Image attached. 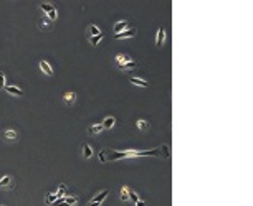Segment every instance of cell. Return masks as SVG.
I'll list each match as a JSON object with an SVG mask.
<instances>
[{
  "instance_id": "2e32d148",
  "label": "cell",
  "mask_w": 253,
  "mask_h": 206,
  "mask_svg": "<svg viewBox=\"0 0 253 206\" xmlns=\"http://www.w3.org/2000/svg\"><path fill=\"white\" fill-rule=\"evenodd\" d=\"M93 147H91L89 144H84L83 145V155H84V158H91L93 157Z\"/></svg>"
},
{
  "instance_id": "ac0fdd59",
  "label": "cell",
  "mask_w": 253,
  "mask_h": 206,
  "mask_svg": "<svg viewBox=\"0 0 253 206\" xmlns=\"http://www.w3.org/2000/svg\"><path fill=\"white\" fill-rule=\"evenodd\" d=\"M61 199H63L65 203H68L70 206H74V204L78 203V194H73V196H63Z\"/></svg>"
},
{
  "instance_id": "52a82bcc",
  "label": "cell",
  "mask_w": 253,
  "mask_h": 206,
  "mask_svg": "<svg viewBox=\"0 0 253 206\" xmlns=\"http://www.w3.org/2000/svg\"><path fill=\"white\" fill-rule=\"evenodd\" d=\"M136 35V30L134 28H128V30L121 31V33H116V40H124V38H133Z\"/></svg>"
},
{
  "instance_id": "4fadbf2b",
  "label": "cell",
  "mask_w": 253,
  "mask_h": 206,
  "mask_svg": "<svg viewBox=\"0 0 253 206\" xmlns=\"http://www.w3.org/2000/svg\"><path fill=\"white\" fill-rule=\"evenodd\" d=\"M114 124H116V119H114L113 116H108L104 121L101 122V125H103V129H113L114 127Z\"/></svg>"
},
{
  "instance_id": "ba28073f",
  "label": "cell",
  "mask_w": 253,
  "mask_h": 206,
  "mask_svg": "<svg viewBox=\"0 0 253 206\" xmlns=\"http://www.w3.org/2000/svg\"><path fill=\"white\" fill-rule=\"evenodd\" d=\"M5 91H7L8 94H12V96H18V97L25 96L23 91H22L20 88H17V86H5Z\"/></svg>"
},
{
  "instance_id": "e0dca14e",
  "label": "cell",
  "mask_w": 253,
  "mask_h": 206,
  "mask_svg": "<svg viewBox=\"0 0 253 206\" xmlns=\"http://www.w3.org/2000/svg\"><path fill=\"white\" fill-rule=\"evenodd\" d=\"M119 196H121V199H123V201H129V188H128V186H121Z\"/></svg>"
},
{
  "instance_id": "83f0119b",
  "label": "cell",
  "mask_w": 253,
  "mask_h": 206,
  "mask_svg": "<svg viewBox=\"0 0 253 206\" xmlns=\"http://www.w3.org/2000/svg\"><path fill=\"white\" fill-rule=\"evenodd\" d=\"M136 206H147V204H146V201H142V199H139V201L136 203Z\"/></svg>"
},
{
  "instance_id": "9c48e42d",
  "label": "cell",
  "mask_w": 253,
  "mask_h": 206,
  "mask_svg": "<svg viewBox=\"0 0 253 206\" xmlns=\"http://www.w3.org/2000/svg\"><path fill=\"white\" fill-rule=\"evenodd\" d=\"M63 101H65L66 106L74 104V101H76V93H73V91H70V93H65V94H63Z\"/></svg>"
},
{
  "instance_id": "5b68a950",
  "label": "cell",
  "mask_w": 253,
  "mask_h": 206,
  "mask_svg": "<svg viewBox=\"0 0 253 206\" xmlns=\"http://www.w3.org/2000/svg\"><path fill=\"white\" fill-rule=\"evenodd\" d=\"M2 137H3V140L13 142V140H18V132L13 130V129H7V130H3V132H2Z\"/></svg>"
},
{
  "instance_id": "7402d4cb",
  "label": "cell",
  "mask_w": 253,
  "mask_h": 206,
  "mask_svg": "<svg viewBox=\"0 0 253 206\" xmlns=\"http://www.w3.org/2000/svg\"><path fill=\"white\" fill-rule=\"evenodd\" d=\"M121 69H124V71H129V69H133V68H137V63L136 61H129V63H126V65L123 66H119Z\"/></svg>"
},
{
  "instance_id": "9a60e30c",
  "label": "cell",
  "mask_w": 253,
  "mask_h": 206,
  "mask_svg": "<svg viewBox=\"0 0 253 206\" xmlns=\"http://www.w3.org/2000/svg\"><path fill=\"white\" fill-rule=\"evenodd\" d=\"M126 28H128V22L126 20H121V22H116V23H114V33H121V31H124Z\"/></svg>"
},
{
  "instance_id": "3957f363",
  "label": "cell",
  "mask_w": 253,
  "mask_h": 206,
  "mask_svg": "<svg viewBox=\"0 0 253 206\" xmlns=\"http://www.w3.org/2000/svg\"><path fill=\"white\" fill-rule=\"evenodd\" d=\"M108 194H109V191H108V190L101 191V193H98L96 196L89 201V206H101V204H103V201H104V199L108 198Z\"/></svg>"
},
{
  "instance_id": "cb8c5ba5",
  "label": "cell",
  "mask_w": 253,
  "mask_h": 206,
  "mask_svg": "<svg viewBox=\"0 0 253 206\" xmlns=\"http://www.w3.org/2000/svg\"><path fill=\"white\" fill-rule=\"evenodd\" d=\"M56 199H58V196H56V193H50L48 194V196H47V199H45V201H47V204H53L55 201H56Z\"/></svg>"
},
{
  "instance_id": "277c9868",
  "label": "cell",
  "mask_w": 253,
  "mask_h": 206,
  "mask_svg": "<svg viewBox=\"0 0 253 206\" xmlns=\"http://www.w3.org/2000/svg\"><path fill=\"white\" fill-rule=\"evenodd\" d=\"M0 186L3 188V190H13V178L10 175H5L0 178Z\"/></svg>"
},
{
  "instance_id": "7c38bea8",
  "label": "cell",
  "mask_w": 253,
  "mask_h": 206,
  "mask_svg": "<svg viewBox=\"0 0 253 206\" xmlns=\"http://www.w3.org/2000/svg\"><path fill=\"white\" fill-rule=\"evenodd\" d=\"M103 130H104V129H103L101 124H93V125H89V127H88V134L89 135H98V134H101Z\"/></svg>"
},
{
  "instance_id": "603a6c76",
  "label": "cell",
  "mask_w": 253,
  "mask_h": 206,
  "mask_svg": "<svg viewBox=\"0 0 253 206\" xmlns=\"http://www.w3.org/2000/svg\"><path fill=\"white\" fill-rule=\"evenodd\" d=\"M38 26L42 28V30H50V20H47V18H42L38 22Z\"/></svg>"
},
{
  "instance_id": "8fae6325",
  "label": "cell",
  "mask_w": 253,
  "mask_h": 206,
  "mask_svg": "<svg viewBox=\"0 0 253 206\" xmlns=\"http://www.w3.org/2000/svg\"><path fill=\"white\" fill-rule=\"evenodd\" d=\"M129 83L134 84V86H139V88H149V83L146 79H141V78H129Z\"/></svg>"
},
{
  "instance_id": "d4e9b609",
  "label": "cell",
  "mask_w": 253,
  "mask_h": 206,
  "mask_svg": "<svg viewBox=\"0 0 253 206\" xmlns=\"http://www.w3.org/2000/svg\"><path fill=\"white\" fill-rule=\"evenodd\" d=\"M65 191H66V186L61 183V185L58 186V191H56V196H58V199H61L63 196H65Z\"/></svg>"
},
{
  "instance_id": "44dd1931",
  "label": "cell",
  "mask_w": 253,
  "mask_h": 206,
  "mask_svg": "<svg viewBox=\"0 0 253 206\" xmlns=\"http://www.w3.org/2000/svg\"><path fill=\"white\" fill-rule=\"evenodd\" d=\"M136 127L139 129V130H146V129L149 127V122H147V121H144V119H141V121H137V122H136Z\"/></svg>"
},
{
  "instance_id": "8992f818",
  "label": "cell",
  "mask_w": 253,
  "mask_h": 206,
  "mask_svg": "<svg viewBox=\"0 0 253 206\" xmlns=\"http://www.w3.org/2000/svg\"><path fill=\"white\" fill-rule=\"evenodd\" d=\"M40 69H42L43 74H47V76H53V68H51V65L48 61H45V60L40 61Z\"/></svg>"
},
{
  "instance_id": "4316f807",
  "label": "cell",
  "mask_w": 253,
  "mask_h": 206,
  "mask_svg": "<svg viewBox=\"0 0 253 206\" xmlns=\"http://www.w3.org/2000/svg\"><path fill=\"white\" fill-rule=\"evenodd\" d=\"M5 88V73L0 71V89Z\"/></svg>"
},
{
  "instance_id": "7a4b0ae2",
  "label": "cell",
  "mask_w": 253,
  "mask_h": 206,
  "mask_svg": "<svg viewBox=\"0 0 253 206\" xmlns=\"http://www.w3.org/2000/svg\"><path fill=\"white\" fill-rule=\"evenodd\" d=\"M40 8L45 12V17H48V20L50 22H53L58 18V12H56V8H55V5L53 3H50V2H42L40 3Z\"/></svg>"
},
{
  "instance_id": "484cf974",
  "label": "cell",
  "mask_w": 253,
  "mask_h": 206,
  "mask_svg": "<svg viewBox=\"0 0 253 206\" xmlns=\"http://www.w3.org/2000/svg\"><path fill=\"white\" fill-rule=\"evenodd\" d=\"M129 199H131V201H133V203H137V201H139V198H137V194H136L134 191H131V190H129Z\"/></svg>"
},
{
  "instance_id": "ffe728a7",
  "label": "cell",
  "mask_w": 253,
  "mask_h": 206,
  "mask_svg": "<svg viewBox=\"0 0 253 206\" xmlns=\"http://www.w3.org/2000/svg\"><path fill=\"white\" fill-rule=\"evenodd\" d=\"M101 40H103V33H99V35H98V36H89V43L93 45V46H98Z\"/></svg>"
},
{
  "instance_id": "6da1fadb",
  "label": "cell",
  "mask_w": 253,
  "mask_h": 206,
  "mask_svg": "<svg viewBox=\"0 0 253 206\" xmlns=\"http://www.w3.org/2000/svg\"><path fill=\"white\" fill-rule=\"evenodd\" d=\"M129 157H141V150H124V152L103 150V152H99V160L101 162H116V160L129 158Z\"/></svg>"
},
{
  "instance_id": "5bb4252c",
  "label": "cell",
  "mask_w": 253,
  "mask_h": 206,
  "mask_svg": "<svg viewBox=\"0 0 253 206\" xmlns=\"http://www.w3.org/2000/svg\"><path fill=\"white\" fill-rule=\"evenodd\" d=\"M129 61H133V58H131V56L123 55V53L116 55V63H118L119 66H123V65H126V63H129Z\"/></svg>"
},
{
  "instance_id": "d6986e66",
  "label": "cell",
  "mask_w": 253,
  "mask_h": 206,
  "mask_svg": "<svg viewBox=\"0 0 253 206\" xmlns=\"http://www.w3.org/2000/svg\"><path fill=\"white\" fill-rule=\"evenodd\" d=\"M88 31H89V36H98V35H99V28H98L96 25H89L88 26Z\"/></svg>"
},
{
  "instance_id": "30bf717a",
  "label": "cell",
  "mask_w": 253,
  "mask_h": 206,
  "mask_svg": "<svg viewBox=\"0 0 253 206\" xmlns=\"http://www.w3.org/2000/svg\"><path fill=\"white\" fill-rule=\"evenodd\" d=\"M164 40H165V30H164V26H160L159 30H157L156 45H157V46H162V45H164Z\"/></svg>"
}]
</instances>
